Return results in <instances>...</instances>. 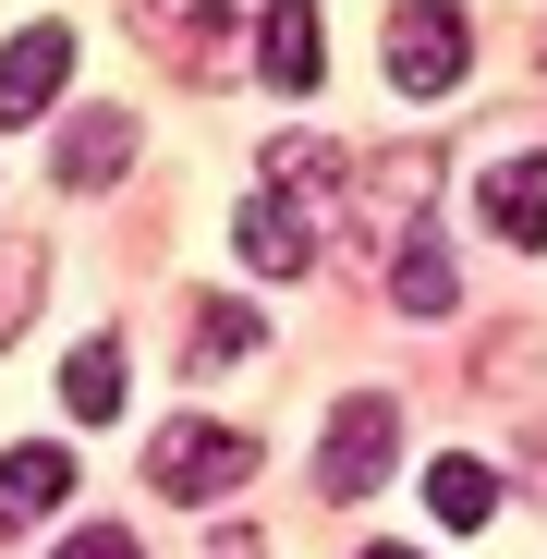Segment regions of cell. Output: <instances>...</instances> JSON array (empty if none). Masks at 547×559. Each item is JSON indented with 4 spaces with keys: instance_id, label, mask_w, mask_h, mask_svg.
Listing matches in <instances>:
<instances>
[{
    "instance_id": "obj_1",
    "label": "cell",
    "mask_w": 547,
    "mask_h": 559,
    "mask_svg": "<svg viewBox=\"0 0 547 559\" xmlns=\"http://www.w3.org/2000/svg\"><path fill=\"white\" fill-rule=\"evenodd\" d=\"M243 475H255V438H243V426L182 414V426H158V438H146V487H158V499H182V511H195V499H231Z\"/></svg>"
},
{
    "instance_id": "obj_2",
    "label": "cell",
    "mask_w": 547,
    "mask_h": 559,
    "mask_svg": "<svg viewBox=\"0 0 547 559\" xmlns=\"http://www.w3.org/2000/svg\"><path fill=\"white\" fill-rule=\"evenodd\" d=\"M475 61L463 0H390V98H450Z\"/></svg>"
},
{
    "instance_id": "obj_3",
    "label": "cell",
    "mask_w": 547,
    "mask_h": 559,
    "mask_svg": "<svg viewBox=\"0 0 547 559\" xmlns=\"http://www.w3.org/2000/svg\"><path fill=\"white\" fill-rule=\"evenodd\" d=\"M390 462H402V402L390 390H353L329 414V450H317V499H378Z\"/></svg>"
},
{
    "instance_id": "obj_4",
    "label": "cell",
    "mask_w": 547,
    "mask_h": 559,
    "mask_svg": "<svg viewBox=\"0 0 547 559\" xmlns=\"http://www.w3.org/2000/svg\"><path fill=\"white\" fill-rule=\"evenodd\" d=\"M231 243H243L255 280H305V267H317V219H305V195H243Z\"/></svg>"
},
{
    "instance_id": "obj_5",
    "label": "cell",
    "mask_w": 547,
    "mask_h": 559,
    "mask_svg": "<svg viewBox=\"0 0 547 559\" xmlns=\"http://www.w3.org/2000/svg\"><path fill=\"white\" fill-rule=\"evenodd\" d=\"M255 61H267V85H281V98H317V73H329V25H317V0H267Z\"/></svg>"
},
{
    "instance_id": "obj_6",
    "label": "cell",
    "mask_w": 547,
    "mask_h": 559,
    "mask_svg": "<svg viewBox=\"0 0 547 559\" xmlns=\"http://www.w3.org/2000/svg\"><path fill=\"white\" fill-rule=\"evenodd\" d=\"M61 73H73V25H25L0 49V122H37L61 98Z\"/></svg>"
},
{
    "instance_id": "obj_7",
    "label": "cell",
    "mask_w": 547,
    "mask_h": 559,
    "mask_svg": "<svg viewBox=\"0 0 547 559\" xmlns=\"http://www.w3.org/2000/svg\"><path fill=\"white\" fill-rule=\"evenodd\" d=\"M73 499V450H49V438H25V450H0V535H25V523H49Z\"/></svg>"
},
{
    "instance_id": "obj_8",
    "label": "cell",
    "mask_w": 547,
    "mask_h": 559,
    "mask_svg": "<svg viewBox=\"0 0 547 559\" xmlns=\"http://www.w3.org/2000/svg\"><path fill=\"white\" fill-rule=\"evenodd\" d=\"M122 158H134V122H122V110H85L49 170H61V195H98V182H122Z\"/></svg>"
},
{
    "instance_id": "obj_9",
    "label": "cell",
    "mask_w": 547,
    "mask_h": 559,
    "mask_svg": "<svg viewBox=\"0 0 547 559\" xmlns=\"http://www.w3.org/2000/svg\"><path fill=\"white\" fill-rule=\"evenodd\" d=\"M487 231L523 243V255L547 243V158H499V170H487Z\"/></svg>"
},
{
    "instance_id": "obj_10",
    "label": "cell",
    "mask_w": 547,
    "mask_h": 559,
    "mask_svg": "<svg viewBox=\"0 0 547 559\" xmlns=\"http://www.w3.org/2000/svg\"><path fill=\"white\" fill-rule=\"evenodd\" d=\"M61 414H73V426H110V414H122V341H110V329L61 353Z\"/></svg>"
},
{
    "instance_id": "obj_11",
    "label": "cell",
    "mask_w": 547,
    "mask_h": 559,
    "mask_svg": "<svg viewBox=\"0 0 547 559\" xmlns=\"http://www.w3.org/2000/svg\"><path fill=\"white\" fill-rule=\"evenodd\" d=\"M426 511L475 535V523L499 511V475H487V462H475V450H450V462H438V475H426Z\"/></svg>"
},
{
    "instance_id": "obj_12",
    "label": "cell",
    "mask_w": 547,
    "mask_h": 559,
    "mask_svg": "<svg viewBox=\"0 0 547 559\" xmlns=\"http://www.w3.org/2000/svg\"><path fill=\"white\" fill-rule=\"evenodd\" d=\"M390 293H402V317H450V243H438V231H402Z\"/></svg>"
},
{
    "instance_id": "obj_13",
    "label": "cell",
    "mask_w": 547,
    "mask_h": 559,
    "mask_svg": "<svg viewBox=\"0 0 547 559\" xmlns=\"http://www.w3.org/2000/svg\"><path fill=\"white\" fill-rule=\"evenodd\" d=\"M231 353H255V305L207 293L195 317H182V365H231Z\"/></svg>"
},
{
    "instance_id": "obj_14",
    "label": "cell",
    "mask_w": 547,
    "mask_h": 559,
    "mask_svg": "<svg viewBox=\"0 0 547 559\" xmlns=\"http://www.w3.org/2000/svg\"><path fill=\"white\" fill-rule=\"evenodd\" d=\"M267 182H281V195H317V182H341V158L317 134H281V146H267Z\"/></svg>"
},
{
    "instance_id": "obj_15",
    "label": "cell",
    "mask_w": 547,
    "mask_h": 559,
    "mask_svg": "<svg viewBox=\"0 0 547 559\" xmlns=\"http://www.w3.org/2000/svg\"><path fill=\"white\" fill-rule=\"evenodd\" d=\"M37 317V243H0V341Z\"/></svg>"
},
{
    "instance_id": "obj_16",
    "label": "cell",
    "mask_w": 547,
    "mask_h": 559,
    "mask_svg": "<svg viewBox=\"0 0 547 559\" xmlns=\"http://www.w3.org/2000/svg\"><path fill=\"white\" fill-rule=\"evenodd\" d=\"M158 13H170V25H195V49H207V37H231L243 0H158Z\"/></svg>"
},
{
    "instance_id": "obj_17",
    "label": "cell",
    "mask_w": 547,
    "mask_h": 559,
    "mask_svg": "<svg viewBox=\"0 0 547 559\" xmlns=\"http://www.w3.org/2000/svg\"><path fill=\"white\" fill-rule=\"evenodd\" d=\"M61 559H134V535H122V523H85V535H73Z\"/></svg>"
},
{
    "instance_id": "obj_18",
    "label": "cell",
    "mask_w": 547,
    "mask_h": 559,
    "mask_svg": "<svg viewBox=\"0 0 547 559\" xmlns=\"http://www.w3.org/2000/svg\"><path fill=\"white\" fill-rule=\"evenodd\" d=\"M219 559H267V547H255V535H243V523H231V535H219Z\"/></svg>"
},
{
    "instance_id": "obj_19",
    "label": "cell",
    "mask_w": 547,
    "mask_h": 559,
    "mask_svg": "<svg viewBox=\"0 0 547 559\" xmlns=\"http://www.w3.org/2000/svg\"><path fill=\"white\" fill-rule=\"evenodd\" d=\"M365 559H414V547H365Z\"/></svg>"
}]
</instances>
